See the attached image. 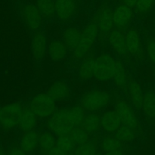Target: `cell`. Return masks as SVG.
Masks as SVG:
<instances>
[{
  "instance_id": "obj_28",
  "label": "cell",
  "mask_w": 155,
  "mask_h": 155,
  "mask_svg": "<svg viewBox=\"0 0 155 155\" xmlns=\"http://www.w3.org/2000/svg\"><path fill=\"white\" fill-rule=\"evenodd\" d=\"M122 142L118 140L115 136H107L101 139L100 148L104 152L122 149Z\"/></svg>"
},
{
  "instance_id": "obj_40",
  "label": "cell",
  "mask_w": 155,
  "mask_h": 155,
  "mask_svg": "<svg viewBox=\"0 0 155 155\" xmlns=\"http://www.w3.org/2000/svg\"><path fill=\"white\" fill-rule=\"evenodd\" d=\"M95 155H101V154H99V153H96V154H95Z\"/></svg>"
},
{
  "instance_id": "obj_1",
  "label": "cell",
  "mask_w": 155,
  "mask_h": 155,
  "mask_svg": "<svg viewBox=\"0 0 155 155\" xmlns=\"http://www.w3.org/2000/svg\"><path fill=\"white\" fill-rule=\"evenodd\" d=\"M85 115V110L80 105L58 109L47 120L46 127L58 136L69 135L74 128L81 127Z\"/></svg>"
},
{
  "instance_id": "obj_6",
  "label": "cell",
  "mask_w": 155,
  "mask_h": 155,
  "mask_svg": "<svg viewBox=\"0 0 155 155\" xmlns=\"http://www.w3.org/2000/svg\"><path fill=\"white\" fill-rule=\"evenodd\" d=\"M115 110L119 114L123 125L130 127L136 130L140 127L139 117L135 112L133 105L125 99L120 98L117 99Z\"/></svg>"
},
{
  "instance_id": "obj_11",
  "label": "cell",
  "mask_w": 155,
  "mask_h": 155,
  "mask_svg": "<svg viewBox=\"0 0 155 155\" xmlns=\"http://www.w3.org/2000/svg\"><path fill=\"white\" fill-rule=\"evenodd\" d=\"M31 49L33 58L36 62H40L45 58L48 51V42L45 33L41 30L34 32L32 36Z\"/></svg>"
},
{
  "instance_id": "obj_24",
  "label": "cell",
  "mask_w": 155,
  "mask_h": 155,
  "mask_svg": "<svg viewBox=\"0 0 155 155\" xmlns=\"http://www.w3.org/2000/svg\"><path fill=\"white\" fill-rule=\"evenodd\" d=\"M142 110L149 120H155V93L154 91H147L144 95Z\"/></svg>"
},
{
  "instance_id": "obj_20",
  "label": "cell",
  "mask_w": 155,
  "mask_h": 155,
  "mask_svg": "<svg viewBox=\"0 0 155 155\" xmlns=\"http://www.w3.org/2000/svg\"><path fill=\"white\" fill-rule=\"evenodd\" d=\"M95 58L92 56H87L80 64L78 70L79 78L82 81H88L94 77L95 74Z\"/></svg>"
},
{
  "instance_id": "obj_2",
  "label": "cell",
  "mask_w": 155,
  "mask_h": 155,
  "mask_svg": "<svg viewBox=\"0 0 155 155\" xmlns=\"http://www.w3.org/2000/svg\"><path fill=\"white\" fill-rule=\"evenodd\" d=\"M99 34V30L95 21L89 23L84 27L82 30L80 42L73 51V55L76 60H83L87 57L95 45Z\"/></svg>"
},
{
  "instance_id": "obj_8",
  "label": "cell",
  "mask_w": 155,
  "mask_h": 155,
  "mask_svg": "<svg viewBox=\"0 0 155 155\" xmlns=\"http://www.w3.org/2000/svg\"><path fill=\"white\" fill-rule=\"evenodd\" d=\"M133 11L131 7L121 4L117 6L113 11L114 25L115 29L122 30L129 28L133 21Z\"/></svg>"
},
{
  "instance_id": "obj_18",
  "label": "cell",
  "mask_w": 155,
  "mask_h": 155,
  "mask_svg": "<svg viewBox=\"0 0 155 155\" xmlns=\"http://www.w3.org/2000/svg\"><path fill=\"white\" fill-rule=\"evenodd\" d=\"M20 145L27 154L33 153L39 146V134L35 130L25 132L21 137Z\"/></svg>"
},
{
  "instance_id": "obj_26",
  "label": "cell",
  "mask_w": 155,
  "mask_h": 155,
  "mask_svg": "<svg viewBox=\"0 0 155 155\" xmlns=\"http://www.w3.org/2000/svg\"><path fill=\"white\" fill-rule=\"evenodd\" d=\"M36 6L45 19H51L55 16L54 0H36Z\"/></svg>"
},
{
  "instance_id": "obj_37",
  "label": "cell",
  "mask_w": 155,
  "mask_h": 155,
  "mask_svg": "<svg viewBox=\"0 0 155 155\" xmlns=\"http://www.w3.org/2000/svg\"><path fill=\"white\" fill-rule=\"evenodd\" d=\"M104 155H126V154L122 149H119V150H115V151H109V152H106Z\"/></svg>"
},
{
  "instance_id": "obj_38",
  "label": "cell",
  "mask_w": 155,
  "mask_h": 155,
  "mask_svg": "<svg viewBox=\"0 0 155 155\" xmlns=\"http://www.w3.org/2000/svg\"><path fill=\"white\" fill-rule=\"evenodd\" d=\"M0 155H8V154H6V153L5 152V151L2 149V148H0Z\"/></svg>"
},
{
  "instance_id": "obj_14",
  "label": "cell",
  "mask_w": 155,
  "mask_h": 155,
  "mask_svg": "<svg viewBox=\"0 0 155 155\" xmlns=\"http://www.w3.org/2000/svg\"><path fill=\"white\" fill-rule=\"evenodd\" d=\"M108 42L114 51L121 57H126L129 54L126 42L125 33L122 30L114 29L107 36Z\"/></svg>"
},
{
  "instance_id": "obj_35",
  "label": "cell",
  "mask_w": 155,
  "mask_h": 155,
  "mask_svg": "<svg viewBox=\"0 0 155 155\" xmlns=\"http://www.w3.org/2000/svg\"><path fill=\"white\" fill-rule=\"evenodd\" d=\"M8 155H27V153L21 148H13L9 151Z\"/></svg>"
},
{
  "instance_id": "obj_19",
  "label": "cell",
  "mask_w": 155,
  "mask_h": 155,
  "mask_svg": "<svg viewBox=\"0 0 155 155\" xmlns=\"http://www.w3.org/2000/svg\"><path fill=\"white\" fill-rule=\"evenodd\" d=\"M38 117L30 107H24L19 119L18 127L24 133L34 130L37 125Z\"/></svg>"
},
{
  "instance_id": "obj_36",
  "label": "cell",
  "mask_w": 155,
  "mask_h": 155,
  "mask_svg": "<svg viewBox=\"0 0 155 155\" xmlns=\"http://www.w3.org/2000/svg\"><path fill=\"white\" fill-rule=\"evenodd\" d=\"M120 1L122 2V3L124 5H126L133 8L136 6V2H137L138 0H120Z\"/></svg>"
},
{
  "instance_id": "obj_16",
  "label": "cell",
  "mask_w": 155,
  "mask_h": 155,
  "mask_svg": "<svg viewBox=\"0 0 155 155\" xmlns=\"http://www.w3.org/2000/svg\"><path fill=\"white\" fill-rule=\"evenodd\" d=\"M127 92L132 105L137 110H142L145 92L138 82L130 80Z\"/></svg>"
},
{
  "instance_id": "obj_39",
  "label": "cell",
  "mask_w": 155,
  "mask_h": 155,
  "mask_svg": "<svg viewBox=\"0 0 155 155\" xmlns=\"http://www.w3.org/2000/svg\"><path fill=\"white\" fill-rule=\"evenodd\" d=\"M2 114V107H1V106H0V120H1Z\"/></svg>"
},
{
  "instance_id": "obj_3",
  "label": "cell",
  "mask_w": 155,
  "mask_h": 155,
  "mask_svg": "<svg viewBox=\"0 0 155 155\" xmlns=\"http://www.w3.org/2000/svg\"><path fill=\"white\" fill-rule=\"evenodd\" d=\"M111 95L101 89H92L84 93L80 100V106L85 111L97 113L104 110L110 104Z\"/></svg>"
},
{
  "instance_id": "obj_29",
  "label": "cell",
  "mask_w": 155,
  "mask_h": 155,
  "mask_svg": "<svg viewBox=\"0 0 155 155\" xmlns=\"http://www.w3.org/2000/svg\"><path fill=\"white\" fill-rule=\"evenodd\" d=\"M69 136H71L73 142L76 145H80L89 142L90 135L83 127H79L74 128L70 133Z\"/></svg>"
},
{
  "instance_id": "obj_31",
  "label": "cell",
  "mask_w": 155,
  "mask_h": 155,
  "mask_svg": "<svg viewBox=\"0 0 155 155\" xmlns=\"http://www.w3.org/2000/svg\"><path fill=\"white\" fill-rule=\"evenodd\" d=\"M74 142L69 135H64L60 136L57 138L56 140V146L58 147L60 149L64 152L68 153L72 151L74 148Z\"/></svg>"
},
{
  "instance_id": "obj_21",
  "label": "cell",
  "mask_w": 155,
  "mask_h": 155,
  "mask_svg": "<svg viewBox=\"0 0 155 155\" xmlns=\"http://www.w3.org/2000/svg\"><path fill=\"white\" fill-rule=\"evenodd\" d=\"M82 30L77 27H70L65 29L62 33V41L69 49L74 51L78 45L81 37Z\"/></svg>"
},
{
  "instance_id": "obj_7",
  "label": "cell",
  "mask_w": 155,
  "mask_h": 155,
  "mask_svg": "<svg viewBox=\"0 0 155 155\" xmlns=\"http://www.w3.org/2000/svg\"><path fill=\"white\" fill-rule=\"evenodd\" d=\"M22 17L29 30L33 32L40 30L44 18L36 5L26 4L22 9Z\"/></svg>"
},
{
  "instance_id": "obj_15",
  "label": "cell",
  "mask_w": 155,
  "mask_h": 155,
  "mask_svg": "<svg viewBox=\"0 0 155 155\" xmlns=\"http://www.w3.org/2000/svg\"><path fill=\"white\" fill-rule=\"evenodd\" d=\"M46 93L56 102H62L71 96V89L66 82L58 80L48 88Z\"/></svg>"
},
{
  "instance_id": "obj_10",
  "label": "cell",
  "mask_w": 155,
  "mask_h": 155,
  "mask_svg": "<svg viewBox=\"0 0 155 155\" xmlns=\"http://www.w3.org/2000/svg\"><path fill=\"white\" fill-rule=\"evenodd\" d=\"M95 22L98 26L100 34L108 36L109 33L114 29L113 10L108 6L101 7L97 13Z\"/></svg>"
},
{
  "instance_id": "obj_12",
  "label": "cell",
  "mask_w": 155,
  "mask_h": 155,
  "mask_svg": "<svg viewBox=\"0 0 155 155\" xmlns=\"http://www.w3.org/2000/svg\"><path fill=\"white\" fill-rule=\"evenodd\" d=\"M54 5L56 18L62 22L71 21L77 13L76 0H54Z\"/></svg>"
},
{
  "instance_id": "obj_9",
  "label": "cell",
  "mask_w": 155,
  "mask_h": 155,
  "mask_svg": "<svg viewBox=\"0 0 155 155\" xmlns=\"http://www.w3.org/2000/svg\"><path fill=\"white\" fill-rule=\"evenodd\" d=\"M126 42L129 54L136 58L143 56V45L139 30L135 27L127 29L125 33Z\"/></svg>"
},
{
  "instance_id": "obj_22",
  "label": "cell",
  "mask_w": 155,
  "mask_h": 155,
  "mask_svg": "<svg viewBox=\"0 0 155 155\" xmlns=\"http://www.w3.org/2000/svg\"><path fill=\"white\" fill-rule=\"evenodd\" d=\"M112 80L114 83L115 86L120 90L125 91L127 89V86H128L129 82H130L128 74H127L124 64L122 63V61L119 60H117L116 71H115L114 76Z\"/></svg>"
},
{
  "instance_id": "obj_23",
  "label": "cell",
  "mask_w": 155,
  "mask_h": 155,
  "mask_svg": "<svg viewBox=\"0 0 155 155\" xmlns=\"http://www.w3.org/2000/svg\"><path fill=\"white\" fill-rule=\"evenodd\" d=\"M81 127L89 135L96 133L101 127V116L97 113H89L85 115Z\"/></svg>"
},
{
  "instance_id": "obj_25",
  "label": "cell",
  "mask_w": 155,
  "mask_h": 155,
  "mask_svg": "<svg viewBox=\"0 0 155 155\" xmlns=\"http://www.w3.org/2000/svg\"><path fill=\"white\" fill-rule=\"evenodd\" d=\"M56 140L54 133L50 130L43 131L39 134V147L44 152L48 153L54 146H56Z\"/></svg>"
},
{
  "instance_id": "obj_13",
  "label": "cell",
  "mask_w": 155,
  "mask_h": 155,
  "mask_svg": "<svg viewBox=\"0 0 155 155\" xmlns=\"http://www.w3.org/2000/svg\"><path fill=\"white\" fill-rule=\"evenodd\" d=\"M122 125V121L115 109L106 110L101 115V127L108 134L115 133Z\"/></svg>"
},
{
  "instance_id": "obj_5",
  "label": "cell",
  "mask_w": 155,
  "mask_h": 155,
  "mask_svg": "<svg viewBox=\"0 0 155 155\" xmlns=\"http://www.w3.org/2000/svg\"><path fill=\"white\" fill-rule=\"evenodd\" d=\"M117 60L111 54L102 53L95 58L94 78L99 82H107L113 80Z\"/></svg>"
},
{
  "instance_id": "obj_30",
  "label": "cell",
  "mask_w": 155,
  "mask_h": 155,
  "mask_svg": "<svg viewBox=\"0 0 155 155\" xmlns=\"http://www.w3.org/2000/svg\"><path fill=\"white\" fill-rule=\"evenodd\" d=\"M97 153V144L95 141H90L77 145V148L74 151V155H95Z\"/></svg>"
},
{
  "instance_id": "obj_34",
  "label": "cell",
  "mask_w": 155,
  "mask_h": 155,
  "mask_svg": "<svg viewBox=\"0 0 155 155\" xmlns=\"http://www.w3.org/2000/svg\"><path fill=\"white\" fill-rule=\"evenodd\" d=\"M48 155H66L67 153L64 152V151H62L61 149L58 148L57 146H54L52 149L50 150L48 153Z\"/></svg>"
},
{
  "instance_id": "obj_33",
  "label": "cell",
  "mask_w": 155,
  "mask_h": 155,
  "mask_svg": "<svg viewBox=\"0 0 155 155\" xmlns=\"http://www.w3.org/2000/svg\"><path fill=\"white\" fill-rule=\"evenodd\" d=\"M145 51L150 61L155 65V38L150 37L146 40Z\"/></svg>"
},
{
  "instance_id": "obj_42",
  "label": "cell",
  "mask_w": 155,
  "mask_h": 155,
  "mask_svg": "<svg viewBox=\"0 0 155 155\" xmlns=\"http://www.w3.org/2000/svg\"><path fill=\"white\" fill-rule=\"evenodd\" d=\"M154 24H155V15H154Z\"/></svg>"
},
{
  "instance_id": "obj_27",
  "label": "cell",
  "mask_w": 155,
  "mask_h": 155,
  "mask_svg": "<svg viewBox=\"0 0 155 155\" xmlns=\"http://www.w3.org/2000/svg\"><path fill=\"white\" fill-rule=\"evenodd\" d=\"M115 137L122 143L133 142L136 136V130L127 126L122 125L114 133Z\"/></svg>"
},
{
  "instance_id": "obj_17",
  "label": "cell",
  "mask_w": 155,
  "mask_h": 155,
  "mask_svg": "<svg viewBox=\"0 0 155 155\" xmlns=\"http://www.w3.org/2000/svg\"><path fill=\"white\" fill-rule=\"evenodd\" d=\"M68 49L69 48L62 40H53L48 45V54L51 61L59 62L65 59Z\"/></svg>"
},
{
  "instance_id": "obj_4",
  "label": "cell",
  "mask_w": 155,
  "mask_h": 155,
  "mask_svg": "<svg viewBox=\"0 0 155 155\" xmlns=\"http://www.w3.org/2000/svg\"><path fill=\"white\" fill-rule=\"evenodd\" d=\"M46 92L35 95L30 101L29 107L38 118L48 119L58 110L57 104Z\"/></svg>"
},
{
  "instance_id": "obj_41",
  "label": "cell",
  "mask_w": 155,
  "mask_h": 155,
  "mask_svg": "<svg viewBox=\"0 0 155 155\" xmlns=\"http://www.w3.org/2000/svg\"><path fill=\"white\" fill-rule=\"evenodd\" d=\"M153 91H154V92L155 93V85H154V90H153Z\"/></svg>"
},
{
  "instance_id": "obj_32",
  "label": "cell",
  "mask_w": 155,
  "mask_h": 155,
  "mask_svg": "<svg viewBox=\"0 0 155 155\" xmlns=\"http://www.w3.org/2000/svg\"><path fill=\"white\" fill-rule=\"evenodd\" d=\"M154 4L155 0H138L135 8L138 14L145 15L150 12Z\"/></svg>"
}]
</instances>
